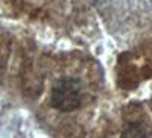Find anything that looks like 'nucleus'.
<instances>
[{
    "label": "nucleus",
    "instance_id": "nucleus-1",
    "mask_svg": "<svg viewBox=\"0 0 152 138\" xmlns=\"http://www.w3.org/2000/svg\"><path fill=\"white\" fill-rule=\"evenodd\" d=\"M82 102V86L81 84L72 79L64 78L59 79L50 93V105L55 109L62 112H70L81 106Z\"/></svg>",
    "mask_w": 152,
    "mask_h": 138
},
{
    "label": "nucleus",
    "instance_id": "nucleus-2",
    "mask_svg": "<svg viewBox=\"0 0 152 138\" xmlns=\"http://www.w3.org/2000/svg\"><path fill=\"white\" fill-rule=\"evenodd\" d=\"M94 3H97V5H102V3H107V2H110V0H93Z\"/></svg>",
    "mask_w": 152,
    "mask_h": 138
}]
</instances>
